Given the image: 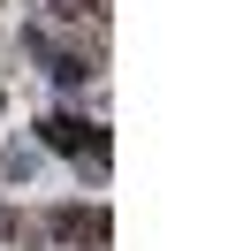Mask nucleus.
Masks as SVG:
<instances>
[{
    "instance_id": "1",
    "label": "nucleus",
    "mask_w": 251,
    "mask_h": 251,
    "mask_svg": "<svg viewBox=\"0 0 251 251\" xmlns=\"http://www.w3.org/2000/svg\"><path fill=\"white\" fill-rule=\"evenodd\" d=\"M46 145H53V152H99V129H84V122H69V114H53V122H46Z\"/></svg>"
}]
</instances>
